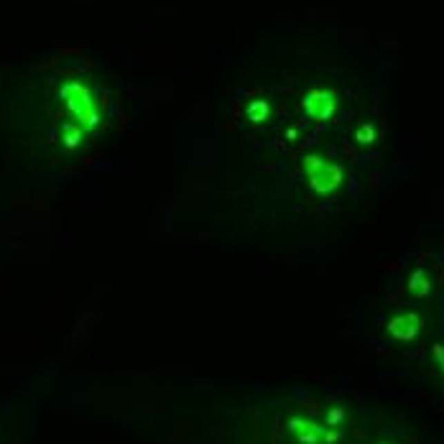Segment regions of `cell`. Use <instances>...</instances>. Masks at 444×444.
Segmentation results:
<instances>
[{
	"label": "cell",
	"instance_id": "1",
	"mask_svg": "<svg viewBox=\"0 0 444 444\" xmlns=\"http://www.w3.org/2000/svg\"><path fill=\"white\" fill-rule=\"evenodd\" d=\"M304 174H307V179L319 194L335 192L340 182H342V168L337 164H329L327 159H319V156L304 159Z\"/></svg>",
	"mask_w": 444,
	"mask_h": 444
},
{
	"label": "cell",
	"instance_id": "2",
	"mask_svg": "<svg viewBox=\"0 0 444 444\" xmlns=\"http://www.w3.org/2000/svg\"><path fill=\"white\" fill-rule=\"evenodd\" d=\"M61 97L67 100L69 110L75 113L77 117H79V123H84V126H97V113H95V100L93 95H90V90L84 87V84L79 82H69L61 87Z\"/></svg>",
	"mask_w": 444,
	"mask_h": 444
},
{
	"label": "cell",
	"instance_id": "3",
	"mask_svg": "<svg viewBox=\"0 0 444 444\" xmlns=\"http://www.w3.org/2000/svg\"><path fill=\"white\" fill-rule=\"evenodd\" d=\"M304 110H307V115L314 117V120H327V117L335 115L337 95L332 93V90H325V87H314V90L304 97Z\"/></svg>",
	"mask_w": 444,
	"mask_h": 444
},
{
	"label": "cell",
	"instance_id": "4",
	"mask_svg": "<svg viewBox=\"0 0 444 444\" xmlns=\"http://www.w3.org/2000/svg\"><path fill=\"white\" fill-rule=\"evenodd\" d=\"M388 329H391V335L396 340H414L416 332L421 329V319L416 314H401L388 325Z\"/></svg>",
	"mask_w": 444,
	"mask_h": 444
},
{
	"label": "cell",
	"instance_id": "5",
	"mask_svg": "<svg viewBox=\"0 0 444 444\" xmlns=\"http://www.w3.org/2000/svg\"><path fill=\"white\" fill-rule=\"evenodd\" d=\"M266 115H269V105H266L263 100L253 102L251 108H248V117H251V120H255V123H258V120H263Z\"/></svg>",
	"mask_w": 444,
	"mask_h": 444
},
{
	"label": "cell",
	"instance_id": "6",
	"mask_svg": "<svg viewBox=\"0 0 444 444\" xmlns=\"http://www.w3.org/2000/svg\"><path fill=\"white\" fill-rule=\"evenodd\" d=\"M358 138H360L363 143H370V141H373V128H370V126H363L360 131H358Z\"/></svg>",
	"mask_w": 444,
	"mask_h": 444
},
{
	"label": "cell",
	"instance_id": "7",
	"mask_svg": "<svg viewBox=\"0 0 444 444\" xmlns=\"http://www.w3.org/2000/svg\"><path fill=\"white\" fill-rule=\"evenodd\" d=\"M434 355H436V360H439V365L444 368V347H436Z\"/></svg>",
	"mask_w": 444,
	"mask_h": 444
}]
</instances>
